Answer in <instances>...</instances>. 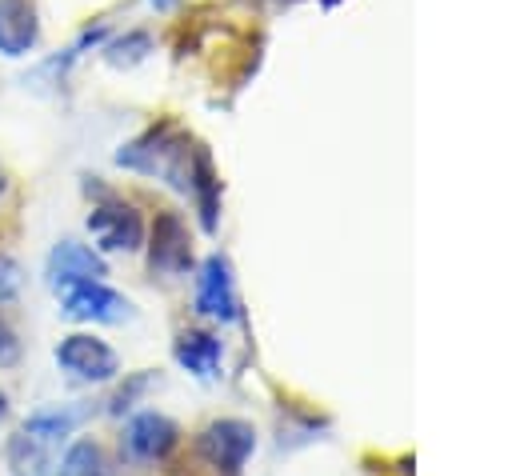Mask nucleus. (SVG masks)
Listing matches in <instances>:
<instances>
[{"mask_svg":"<svg viewBox=\"0 0 512 476\" xmlns=\"http://www.w3.org/2000/svg\"><path fill=\"white\" fill-rule=\"evenodd\" d=\"M192 152H196V144H192L180 128L156 124V128H148V132H140L136 140H128V144L116 148V168L136 172V176L164 180L168 188H176V192L188 196Z\"/></svg>","mask_w":512,"mask_h":476,"instance_id":"nucleus-1","label":"nucleus"},{"mask_svg":"<svg viewBox=\"0 0 512 476\" xmlns=\"http://www.w3.org/2000/svg\"><path fill=\"white\" fill-rule=\"evenodd\" d=\"M84 224H88V236L96 240L100 252H136L144 244V216L112 192L96 196Z\"/></svg>","mask_w":512,"mask_h":476,"instance_id":"nucleus-2","label":"nucleus"},{"mask_svg":"<svg viewBox=\"0 0 512 476\" xmlns=\"http://www.w3.org/2000/svg\"><path fill=\"white\" fill-rule=\"evenodd\" d=\"M52 356H56V364H60L68 376H76V380H84V384H104V380H112V376L120 372V356L112 352V344H104V340L92 336V332H72V336H64Z\"/></svg>","mask_w":512,"mask_h":476,"instance_id":"nucleus-3","label":"nucleus"},{"mask_svg":"<svg viewBox=\"0 0 512 476\" xmlns=\"http://www.w3.org/2000/svg\"><path fill=\"white\" fill-rule=\"evenodd\" d=\"M60 312L68 320H84V324H124L132 320V304L108 288L104 280H84L60 292Z\"/></svg>","mask_w":512,"mask_h":476,"instance_id":"nucleus-4","label":"nucleus"},{"mask_svg":"<svg viewBox=\"0 0 512 476\" xmlns=\"http://www.w3.org/2000/svg\"><path fill=\"white\" fill-rule=\"evenodd\" d=\"M104 276H108L104 256L96 248L72 240V236L56 240L52 252H48V260H44V280H48L52 292H64V288L84 284V280H104Z\"/></svg>","mask_w":512,"mask_h":476,"instance_id":"nucleus-5","label":"nucleus"},{"mask_svg":"<svg viewBox=\"0 0 512 476\" xmlns=\"http://www.w3.org/2000/svg\"><path fill=\"white\" fill-rule=\"evenodd\" d=\"M252 448H256V432L244 420H216L200 432V456L216 472H228V476H236L248 464Z\"/></svg>","mask_w":512,"mask_h":476,"instance_id":"nucleus-6","label":"nucleus"},{"mask_svg":"<svg viewBox=\"0 0 512 476\" xmlns=\"http://www.w3.org/2000/svg\"><path fill=\"white\" fill-rule=\"evenodd\" d=\"M148 268L160 276H184L192 268V244L188 228L176 212H156L152 244H148Z\"/></svg>","mask_w":512,"mask_h":476,"instance_id":"nucleus-7","label":"nucleus"},{"mask_svg":"<svg viewBox=\"0 0 512 476\" xmlns=\"http://www.w3.org/2000/svg\"><path fill=\"white\" fill-rule=\"evenodd\" d=\"M180 440L176 420H168L164 412H136L124 424L120 448L128 452V460H164Z\"/></svg>","mask_w":512,"mask_h":476,"instance_id":"nucleus-8","label":"nucleus"},{"mask_svg":"<svg viewBox=\"0 0 512 476\" xmlns=\"http://www.w3.org/2000/svg\"><path fill=\"white\" fill-rule=\"evenodd\" d=\"M40 12L36 0H0V56L24 60L40 48Z\"/></svg>","mask_w":512,"mask_h":476,"instance_id":"nucleus-9","label":"nucleus"},{"mask_svg":"<svg viewBox=\"0 0 512 476\" xmlns=\"http://www.w3.org/2000/svg\"><path fill=\"white\" fill-rule=\"evenodd\" d=\"M196 308L212 320H236L240 308H236V288H232V268L224 256H208L200 264V276H196Z\"/></svg>","mask_w":512,"mask_h":476,"instance_id":"nucleus-10","label":"nucleus"},{"mask_svg":"<svg viewBox=\"0 0 512 476\" xmlns=\"http://www.w3.org/2000/svg\"><path fill=\"white\" fill-rule=\"evenodd\" d=\"M188 196L196 200L200 228H204V232H216V224H220V176H216V168H212L208 148H200V144H196V152H192Z\"/></svg>","mask_w":512,"mask_h":476,"instance_id":"nucleus-11","label":"nucleus"},{"mask_svg":"<svg viewBox=\"0 0 512 476\" xmlns=\"http://www.w3.org/2000/svg\"><path fill=\"white\" fill-rule=\"evenodd\" d=\"M4 460L12 476H52L56 468V444L32 436V432H12L4 444Z\"/></svg>","mask_w":512,"mask_h":476,"instance_id":"nucleus-12","label":"nucleus"},{"mask_svg":"<svg viewBox=\"0 0 512 476\" xmlns=\"http://www.w3.org/2000/svg\"><path fill=\"white\" fill-rule=\"evenodd\" d=\"M84 420H88V408H84V404H52V408L32 412L20 428L32 432V436H40V440H48V444H60V440L72 436Z\"/></svg>","mask_w":512,"mask_h":476,"instance_id":"nucleus-13","label":"nucleus"},{"mask_svg":"<svg viewBox=\"0 0 512 476\" xmlns=\"http://www.w3.org/2000/svg\"><path fill=\"white\" fill-rule=\"evenodd\" d=\"M172 356H176L180 368H188V372L200 376V380H212V376L220 372V340L208 336V332H184V336L176 340Z\"/></svg>","mask_w":512,"mask_h":476,"instance_id":"nucleus-14","label":"nucleus"},{"mask_svg":"<svg viewBox=\"0 0 512 476\" xmlns=\"http://www.w3.org/2000/svg\"><path fill=\"white\" fill-rule=\"evenodd\" d=\"M52 476H108V460H104V448L88 436L72 440L60 456V464L52 468Z\"/></svg>","mask_w":512,"mask_h":476,"instance_id":"nucleus-15","label":"nucleus"},{"mask_svg":"<svg viewBox=\"0 0 512 476\" xmlns=\"http://www.w3.org/2000/svg\"><path fill=\"white\" fill-rule=\"evenodd\" d=\"M148 52H152V36L144 32V28H128L124 36H112V40H104L100 44V56H104V64L108 68H136L140 60H148Z\"/></svg>","mask_w":512,"mask_h":476,"instance_id":"nucleus-16","label":"nucleus"},{"mask_svg":"<svg viewBox=\"0 0 512 476\" xmlns=\"http://www.w3.org/2000/svg\"><path fill=\"white\" fill-rule=\"evenodd\" d=\"M144 388H152V372H136V376H128V384H120V388H116V396L108 400V412H112V416L128 412V408L140 400V392H144Z\"/></svg>","mask_w":512,"mask_h":476,"instance_id":"nucleus-17","label":"nucleus"},{"mask_svg":"<svg viewBox=\"0 0 512 476\" xmlns=\"http://www.w3.org/2000/svg\"><path fill=\"white\" fill-rule=\"evenodd\" d=\"M20 280H24L20 264H16L12 256H4V252H0V304H4V300H12V296L20 292Z\"/></svg>","mask_w":512,"mask_h":476,"instance_id":"nucleus-18","label":"nucleus"},{"mask_svg":"<svg viewBox=\"0 0 512 476\" xmlns=\"http://www.w3.org/2000/svg\"><path fill=\"white\" fill-rule=\"evenodd\" d=\"M20 360V340H16V332L8 328V320L0 316V368H8V364H16Z\"/></svg>","mask_w":512,"mask_h":476,"instance_id":"nucleus-19","label":"nucleus"},{"mask_svg":"<svg viewBox=\"0 0 512 476\" xmlns=\"http://www.w3.org/2000/svg\"><path fill=\"white\" fill-rule=\"evenodd\" d=\"M8 188H12V180H8V168H4V164H0V200H4V196H8Z\"/></svg>","mask_w":512,"mask_h":476,"instance_id":"nucleus-20","label":"nucleus"},{"mask_svg":"<svg viewBox=\"0 0 512 476\" xmlns=\"http://www.w3.org/2000/svg\"><path fill=\"white\" fill-rule=\"evenodd\" d=\"M148 4H152L156 12H172V8H176V0H148Z\"/></svg>","mask_w":512,"mask_h":476,"instance_id":"nucleus-21","label":"nucleus"},{"mask_svg":"<svg viewBox=\"0 0 512 476\" xmlns=\"http://www.w3.org/2000/svg\"><path fill=\"white\" fill-rule=\"evenodd\" d=\"M8 416V396H4V388H0V420Z\"/></svg>","mask_w":512,"mask_h":476,"instance_id":"nucleus-22","label":"nucleus"}]
</instances>
